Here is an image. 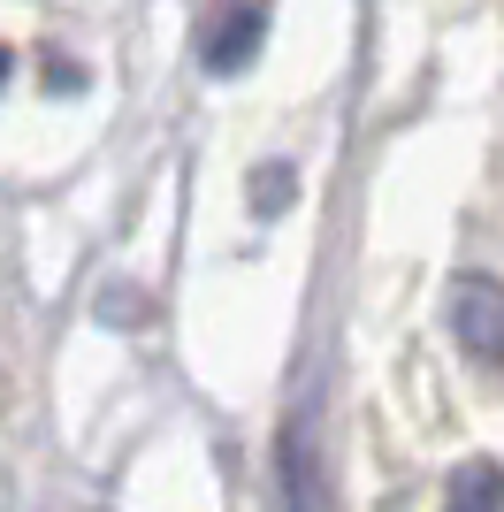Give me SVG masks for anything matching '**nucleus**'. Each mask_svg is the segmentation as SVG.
<instances>
[{"mask_svg": "<svg viewBox=\"0 0 504 512\" xmlns=\"http://www.w3.org/2000/svg\"><path fill=\"white\" fill-rule=\"evenodd\" d=\"M443 314H451V337L466 344V360L504 367V283L497 276H459Z\"/></svg>", "mask_w": 504, "mask_h": 512, "instance_id": "1", "label": "nucleus"}, {"mask_svg": "<svg viewBox=\"0 0 504 512\" xmlns=\"http://www.w3.org/2000/svg\"><path fill=\"white\" fill-rule=\"evenodd\" d=\"M260 39H268V0H230L207 31V69L214 77H237V69L260 54Z\"/></svg>", "mask_w": 504, "mask_h": 512, "instance_id": "2", "label": "nucleus"}, {"mask_svg": "<svg viewBox=\"0 0 504 512\" xmlns=\"http://www.w3.org/2000/svg\"><path fill=\"white\" fill-rule=\"evenodd\" d=\"M443 512H504V467L497 459H466L443 482Z\"/></svg>", "mask_w": 504, "mask_h": 512, "instance_id": "3", "label": "nucleus"}, {"mask_svg": "<svg viewBox=\"0 0 504 512\" xmlns=\"http://www.w3.org/2000/svg\"><path fill=\"white\" fill-rule=\"evenodd\" d=\"M0 85H8V46H0Z\"/></svg>", "mask_w": 504, "mask_h": 512, "instance_id": "4", "label": "nucleus"}]
</instances>
